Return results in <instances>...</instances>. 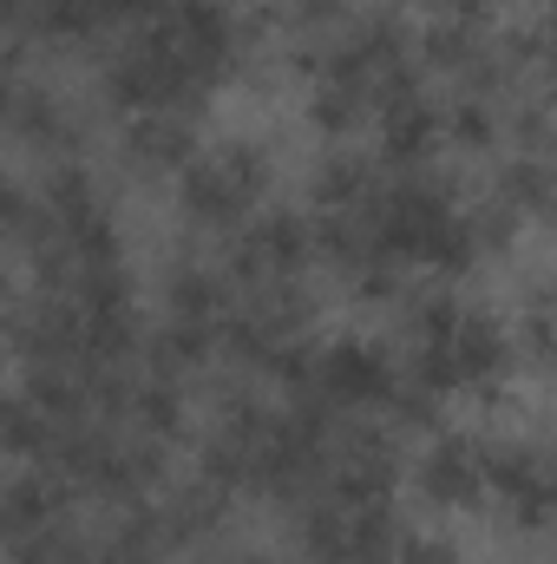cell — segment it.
I'll return each instance as SVG.
<instances>
[{
  "label": "cell",
  "instance_id": "cell-13",
  "mask_svg": "<svg viewBox=\"0 0 557 564\" xmlns=\"http://www.w3.org/2000/svg\"><path fill=\"white\" fill-rule=\"evenodd\" d=\"M368 106H374V93H368V86L321 73V79H315V93H308V126H315L321 139H348V132H361V126H368Z\"/></svg>",
  "mask_w": 557,
  "mask_h": 564
},
{
  "label": "cell",
  "instance_id": "cell-8",
  "mask_svg": "<svg viewBox=\"0 0 557 564\" xmlns=\"http://www.w3.org/2000/svg\"><path fill=\"white\" fill-rule=\"evenodd\" d=\"M439 139H446V106H439V99H426L414 79L394 86V93H381V151H387L394 164L433 158Z\"/></svg>",
  "mask_w": 557,
  "mask_h": 564
},
{
  "label": "cell",
  "instance_id": "cell-15",
  "mask_svg": "<svg viewBox=\"0 0 557 564\" xmlns=\"http://www.w3.org/2000/svg\"><path fill=\"white\" fill-rule=\"evenodd\" d=\"M459 315H466V302H452L446 289H419L414 302H407V335H414V348H452Z\"/></svg>",
  "mask_w": 557,
  "mask_h": 564
},
{
  "label": "cell",
  "instance_id": "cell-5",
  "mask_svg": "<svg viewBox=\"0 0 557 564\" xmlns=\"http://www.w3.org/2000/svg\"><path fill=\"white\" fill-rule=\"evenodd\" d=\"M321 257V230H315V217H302V210H263V217H250V237H243V276L256 282H288L302 276L308 263Z\"/></svg>",
  "mask_w": 557,
  "mask_h": 564
},
{
  "label": "cell",
  "instance_id": "cell-17",
  "mask_svg": "<svg viewBox=\"0 0 557 564\" xmlns=\"http://www.w3.org/2000/svg\"><path fill=\"white\" fill-rule=\"evenodd\" d=\"M125 414H132V426H139L144 440H171V433L184 426V394H177L171 381H139Z\"/></svg>",
  "mask_w": 557,
  "mask_h": 564
},
{
  "label": "cell",
  "instance_id": "cell-2",
  "mask_svg": "<svg viewBox=\"0 0 557 564\" xmlns=\"http://www.w3.org/2000/svg\"><path fill=\"white\" fill-rule=\"evenodd\" d=\"M401 375L374 341H328L315 348V401L321 408H394Z\"/></svg>",
  "mask_w": 557,
  "mask_h": 564
},
{
  "label": "cell",
  "instance_id": "cell-18",
  "mask_svg": "<svg viewBox=\"0 0 557 564\" xmlns=\"http://www.w3.org/2000/svg\"><path fill=\"white\" fill-rule=\"evenodd\" d=\"M7 119H13V139L20 144H53L59 139V126H66V112L53 106V93H33V86H13Z\"/></svg>",
  "mask_w": 557,
  "mask_h": 564
},
{
  "label": "cell",
  "instance_id": "cell-7",
  "mask_svg": "<svg viewBox=\"0 0 557 564\" xmlns=\"http://www.w3.org/2000/svg\"><path fill=\"white\" fill-rule=\"evenodd\" d=\"M452 361H459L466 394H499L512 381V368H518V341L492 308H466L459 335H452Z\"/></svg>",
  "mask_w": 557,
  "mask_h": 564
},
{
  "label": "cell",
  "instance_id": "cell-21",
  "mask_svg": "<svg viewBox=\"0 0 557 564\" xmlns=\"http://www.w3.org/2000/svg\"><path fill=\"white\" fill-rule=\"evenodd\" d=\"M551 224H557V191H551Z\"/></svg>",
  "mask_w": 557,
  "mask_h": 564
},
{
  "label": "cell",
  "instance_id": "cell-6",
  "mask_svg": "<svg viewBox=\"0 0 557 564\" xmlns=\"http://www.w3.org/2000/svg\"><path fill=\"white\" fill-rule=\"evenodd\" d=\"M164 33L184 46V59L197 66V79H223L237 59V13L230 0H171L164 7Z\"/></svg>",
  "mask_w": 557,
  "mask_h": 564
},
{
  "label": "cell",
  "instance_id": "cell-12",
  "mask_svg": "<svg viewBox=\"0 0 557 564\" xmlns=\"http://www.w3.org/2000/svg\"><path fill=\"white\" fill-rule=\"evenodd\" d=\"M53 512H59V479H53V466L46 473H13L7 479V539L20 545V539H40V532H53Z\"/></svg>",
  "mask_w": 557,
  "mask_h": 564
},
{
  "label": "cell",
  "instance_id": "cell-20",
  "mask_svg": "<svg viewBox=\"0 0 557 564\" xmlns=\"http://www.w3.org/2000/svg\"><path fill=\"white\" fill-rule=\"evenodd\" d=\"M551 40H557V0H551Z\"/></svg>",
  "mask_w": 557,
  "mask_h": 564
},
{
  "label": "cell",
  "instance_id": "cell-1",
  "mask_svg": "<svg viewBox=\"0 0 557 564\" xmlns=\"http://www.w3.org/2000/svg\"><path fill=\"white\" fill-rule=\"evenodd\" d=\"M263 184H270V151L230 139V144H217V151H197V158L177 171V204H184L190 224L237 230V224L256 217Z\"/></svg>",
  "mask_w": 557,
  "mask_h": 564
},
{
  "label": "cell",
  "instance_id": "cell-11",
  "mask_svg": "<svg viewBox=\"0 0 557 564\" xmlns=\"http://www.w3.org/2000/svg\"><path fill=\"white\" fill-rule=\"evenodd\" d=\"M223 276H210L204 263H177L164 276V322H190V328H223Z\"/></svg>",
  "mask_w": 557,
  "mask_h": 564
},
{
  "label": "cell",
  "instance_id": "cell-4",
  "mask_svg": "<svg viewBox=\"0 0 557 564\" xmlns=\"http://www.w3.org/2000/svg\"><path fill=\"white\" fill-rule=\"evenodd\" d=\"M492 499L518 532H551L557 525V466L532 446H485Z\"/></svg>",
  "mask_w": 557,
  "mask_h": 564
},
{
  "label": "cell",
  "instance_id": "cell-16",
  "mask_svg": "<svg viewBox=\"0 0 557 564\" xmlns=\"http://www.w3.org/2000/svg\"><path fill=\"white\" fill-rule=\"evenodd\" d=\"M33 26L46 40H92L99 26H112V7L106 0H40L33 7Z\"/></svg>",
  "mask_w": 557,
  "mask_h": 564
},
{
  "label": "cell",
  "instance_id": "cell-19",
  "mask_svg": "<svg viewBox=\"0 0 557 564\" xmlns=\"http://www.w3.org/2000/svg\"><path fill=\"white\" fill-rule=\"evenodd\" d=\"M446 139L459 144V151H492V144H499V112H492V99H485V93H466L459 106H446Z\"/></svg>",
  "mask_w": 557,
  "mask_h": 564
},
{
  "label": "cell",
  "instance_id": "cell-3",
  "mask_svg": "<svg viewBox=\"0 0 557 564\" xmlns=\"http://www.w3.org/2000/svg\"><path fill=\"white\" fill-rule=\"evenodd\" d=\"M414 486L426 506L439 512H472L492 499V473H485V446L472 433H433L414 466Z\"/></svg>",
  "mask_w": 557,
  "mask_h": 564
},
{
  "label": "cell",
  "instance_id": "cell-10",
  "mask_svg": "<svg viewBox=\"0 0 557 564\" xmlns=\"http://www.w3.org/2000/svg\"><path fill=\"white\" fill-rule=\"evenodd\" d=\"M512 341H518V368L557 375V276H538L532 289H525Z\"/></svg>",
  "mask_w": 557,
  "mask_h": 564
},
{
  "label": "cell",
  "instance_id": "cell-14",
  "mask_svg": "<svg viewBox=\"0 0 557 564\" xmlns=\"http://www.w3.org/2000/svg\"><path fill=\"white\" fill-rule=\"evenodd\" d=\"M308 197H315V210H361V204L374 197V171H368V158H354V151L321 158L315 177H308Z\"/></svg>",
  "mask_w": 557,
  "mask_h": 564
},
{
  "label": "cell",
  "instance_id": "cell-9",
  "mask_svg": "<svg viewBox=\"0 0 557 564\" xmlns=\"http://www.w3.org/2000/svg\"><path fill=\"white\" fill-rule=\"evenodd\" d=\"M125 158L139 164V171H184L190 158H197V132L184 126V112H144L125 126Z\"/></svg>",
  "mask_w": 557,
  "mask_h": 564
}]
</instances>
